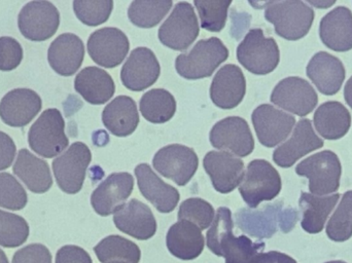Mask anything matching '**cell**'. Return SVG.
<instances>
[{
    "label": "cell",
    "mask_w": 352,
    "mask_h": 263,
    "mask_svg": "<svg viewBox=\"0 0 352 263\" xmlns=\"http://www.w3.org/2000/svg\"><path fill=\"white\" fill-rule=\"evenodd\" d=\"M265 19L274 25L275 32L287 41H298L307 35L314 21V10L300 0L265 3Z\"/></svg>",
    "instance_id": "obj_1"
},
{
    "label": "cell",
    "mask_w": 352,
    "mask_h": 263,
    "mask_svg": "<svg viewBox=\"0 0 352 263\" xmlns=\"http://www.w3.org/2000/svg\"><path fill=\"white\" fill-rule=\"evenodd\" d=\"M229 58V49L217 37L202 39L188 53L175 60V69L186 80L210 78L221 64Z\"/></svg>",
    "instance_id": "obj_2"
},
{
    "label": "cell",
    "mask_w": 352,
    "mask_h": 263,
    "mask_svg": "<svg viewBox=\"0 0 352 263\" xmlns=\"http://www.w3.org/2000/svg\"><path fill=\"white\" fill-rule=\"evenodd\" d=\"M239 63L252 73L266 76L276 69L280 61V53L276 41L266 37L262 29L248 31L237 47Z\"/></svg>",
    "instance_id": "obj_3"
},
{
    "label": "cell",
    "mask_w": 352,
    "mask_h": 263,
    "mask_svg": "<svg viewBox=\"0 0 352 263\" xmlns=\"http://www.w3.org/2000/svg\"><path fill=\"white\" fill-rule=\"evenodd\" d=\"M296 173L309 179L311 194L324 196L339 190L342 167L336 153L324 150L302 161L296 168Z\"/></svg>",
    "instance_id": "obj_4"
},
{
    "label": "cell",
    "mask_w": 352,
    "mask_h": 263,
    "mask_svg": "<svg viewBox=\"0 0 352 263\" xmlns=\"http://www.w3.org/2000/svg\"><path fill=\"white\" fill-rule=\"evenodd\" d=\"M28 143L33 151L45 159H53L69 144L65 134V122L58 109L43 111L28 133Z\"/></svg>",
    "instance_id": "obj_5"
},
{
    "label": "cell",
    "mask_w": 352,
    "mask_h": 263,
    "mask_svg": "<svg viewBox=\"0 0 352 263\" xmlns=\"http://www.w3.org/2000/svg\"><path fill=\"white\" fill-rule=\"evenodd\" d=\"M281 190V178L277 170L265 159L250 161L244 172L239 192L250 208L265 201H272Z\"/></svg>",
    "instance_id": "obj_6"
},
{
    "label": "cell",
    "mask_w": 352,
    "mask_h": 263,
    "mask_svg": "<svg viewBox=\"0 0 352 263\" xmlns=\"http://www.w3.org/2000/svg\"><path fill=\"white\" fill-rule=\"evenodd\" d=\"M91 161L92 153L82 142L74 143L63 155L54 159V175L60 190L68 194L80 192Z\"/></svg>",
    "instance_id": "obj_7"
},
{
    "label": "cell",
    "mask_w": 352,
    "mask_h": 263,
    "mask_svg": "<svg viewBox=\"0 0 352 263\" xmlns=\"http://www.w3.org/2000/svg\"><path fill=\"white\" fill-rule=\"evenodd\" d=\"M198 19L192 4L178 2L164 24L159 29V39L165 47L186 51L199 35Z\"/></svg>",
    "instance_id": "obj_8"
},
{
    "label": "cell",
    "mask_w": 352,
    "mask_h": 263,
    "mask_svg": "<svg viewBox=\"0 0 352 263\" xmlns=\"http://www.w3.org/2000/svg\"><path fill=\"white\" fill-rule=\"evenodd\" d=\"M60 12L50 1H30L21 10L19 30L31 41H45L57 32Z\"/></svg>",
    "instance_id": "obj_9"
},
{
    "label": "cell",
    "mask_w": 352,
    "mask_h": 263,
    "mask_svg": "<svg viewBox=\"0 0 352 263\" xmlns=\"http://www.w3.org/2000/svg\"><path fill=\"white\" fill-rule=\"evenodd\" d=\"M198 165V155L194 149L182 144L163 147L153 159L155 170L179 186L186 185L190 181Z\"/></svg>",
    "instance_id": "obj_10"
},
{
    "label": "cell",
    "mask_w": 352,
    "mask_h": 263,
    "mask_svg": "<svg viewBox=\"0 0 352 263\" xmlns=\"http://www.w3.org/2000/svg\"><path fill=\"white\" fill-rule=\"evenodd\" d=\"M211 145L219 150L245 157L254 151V140L245 119L230 117L215 124L209 135Z\"/></svg>",
    "instance_id": "obj_11"
},
{
    "label": "cell",
    "mask_w": 352,
    "mask_h": 263,
    "mask_svg": "<svg viewBox=\"0 0 352 263\" xmlns=\"http://www.w3.org/2000/svg\"><path fill=\"white\" fill-rule=\"evenodd\" d=\"M271 102L283 111L305 117L316 108L318 96L307 80L293 76L285 78L275 87Z\"/></svg>",
    "instance_id": "obj_12"
},
{
    "label": "cell",
    "mask_w": 352,
    "mask_h": 263,
    "mask_svg": "<svg viewBox=\"0 0 352 263\" xmlns=\"http://www.w3.org/2000/svg\"><path fill=\"white\" fill-rule=\"evenodd\" d=\"M127 35L118 28L99 29L89 37L88 53L91 59L105 68H115L125 59L129 52Z\"/></svg>",
    "instance_id": "obj_13"
},
{
    "label": "cell",
    "mask_w": 352,
    "mask_h": 263,
    "mask_svg": "<svg viewBox=\"0 0 352 263\" xmlns=\"http://www.w3.org/2000/svg\"><path fill=\"white\" fill-rule=\"evenodd\" d=\"M252 119L258 141L269 148L285 141L296 125L293 115L269 104L256 107L252 113Z\"/></svg>",
    "instance_id": "obj_14"
},
{
    "label": "cell",
    "mask_w": 352,
    "mask_h": 263,
    "mask_svg": "<svg viewBox=\"0 0 352 263\" xmlns=\"http://www.w3.org/2000/svg\"><path fill=\"white\" fill-rule=\"evenodd\" d=\"M160 74V63L154 52L148 47H138L124 64L121 80L128 90L142 92L152 87Z\"/></svg>",
    "instance_id": "obj_15"
},
{
    "label": "cell",
    "mask_w": 352,
    "mask_h": 263,
    "mask_svg": "<svg viewBox=\"0 0 352 263\" xmlns=\"http://www.w3.org/2000/svg\"><path fill=\"white\" fill-rule=\"evenodd\" d=\"M133 176L129 173H113L107 178L91 196V204L97 214L107 217L115 214L126 204L133 192Z\"/></svg>",
    "instance_id": "obj_16"
},
{
    "label": "cell",
    "mask_w": 352,
    "mask_h": 263,
    "mask_svg": "<svg viewBox=\"0 0 352 263\" xmlns=\"http://www.w3.org/2000/svg\"><path fill=\"white\" fill-rule=\"evenodd\" d=\"M205 171L213 187L221 194H230L242 182L244 163L226 151H209L203 159Z\"/></svg>",
    "instance_id": "obj_17"
},
{
    "label": "cell",
    "mask_w": 352,
    "mask_h": 263,
    "mask_svg": "<svg viewBox=\"0 0 352 263\" xmlns=\"http://www.w3.org/2000/svg\"><path fill=\"white\" fill-rule=\"evenodd\" d=\"M43 107L41 96L30 89H14L0 101V119L12 128H23L32 122Z\"/></svg>",
    "instance_id": "obj_18"
},
{
    "label": "cell",
    "mask_w": 352,
    "mask_h": 263,
    "mask_svg": "<svg viewBox=\"0 0 352 263\" xmlns=\"http://www.w3.org/2000/svg\"><path fill=\"white\" fill-rule=\"evenodd\" d=\"M324 146V140L314 132L311 122L304 119L298 122L293 135L273 153V161L281 168H291L296 161Z\"/></svg>",
    "instance_id": "obj_19"
},
{
    "label": "cell",
    "mask_w": 352,
    "mask_h": 263,
    "mask_svg": "<svg viewBox=\"0 0 352 263\" xmlns=\"http://www.w3.org/2000/svg\"><path fill=\"white\" fill-rule=\"evenodd\" d=\"M246 80L238 66L227 64L215 74L210 87V98L215 106L233 109L243 100Z\"/></svg>",
    "instance_id": "obj_20"
},
{
    "label": "cell",
    "mask_w": 352,
    "mask_h": 263,
    "mask_svg": "<svg viewBox=\"0 0 352 263\" xmlns=\"http://www.w3.org/2000/svg\"><path fill=\"white\" fill-rule=\"evenodd\" d=\"M113 222L122 233L146 241L154 237L157 221L148 205L133 198L113 215Z\"/></svg>",
    "instance_id": "obj_21"
},
{
    "label": "cell",
    "mask_w": 352,
    "mask_h": 263,
    "mask_svg": "<svg viewBox=\"0 0 352 263\" xmlns=\"http://www.w3.org/2000/svg\"><path fill=\"white\" fill-rule=\"evenodd\" d=\"M85 58V45L78 35L64 33L50 45L47 61L52 69L61 76L76 73Z\"/></svg>",
    "instance_id": "obj_22"
},
{
    "label": "cell",
    "mask_w": 352,
    "mask_h": 263,
    "mask_svg": "<svg viewBox=\"0 0 352 263\" xmlns=\"http://www.w3.org/2000/svg\"><path fill=\"white\" fill-rule=\"evenodd\" d=\"M135 176L142 196L152 203L159 212L175 211L180 198L176 188L160 179L148 163L138 165L135 168Z\"/></svg>",
    "instance_id": "obj_23"
},
{
    "label": "cell",
    "mask_w": 352,
    "mask_h": 263,
    "mask_svg": "<svg viewBox=\"0 0 352 263\" xmlns=\"http://www.w3.org/2000/svg\"><path fill=\"white\" fill-rule=\"evenodd\" d=\"M306 71L318 91L327 96H333L340 91L346 76L342 62L327 52L316 54Z\"/></svg>",
    "instance_id": "obj_24"
},
{
    "label": "cell",
    "mask_w": 352,
    "mask_h": 263,
    "mask_svg": "<svg viewBox=\"0 0 352 263\" xmlns=\"http://www.w3.org/2000/svg\"><path fill=\"white\" fill-rule=\"evenodd\" d=\"M320 36L329 49L335 52L352 49V12L345 6H338L322 18Z\"/></svg>",
    "instance_id": "obj_25"
},
{
    "label": "cell",
    "mask_w": 352,
    "mask_h": 263,
    "mask_svg": "<svg viewBox=\"0 0 352 263\" xmlns=\"http://www.w3.org/2000/svg\"><path fill=\"white\" fill-rule=\"evenodd\" d=\"M12 172L33 194H45L53 186L47 161L35 157L28 149L19 151Z\"/></svg>",
    "instance_id": "obj_26"
},
{
    "label": "cell",
    "mask_w": 352,
    "mask_h": 263,
    "mask_svg": "<svg viewBox=\"0 0 352 263\" xmlns=\"http://www.w3.org/2000/svg\"><path fill=\"white\" fill-rule=\"evenodd\" d=\"M169 252L182 260H192L204 250L202 231L190 221L180 220L169 229L166 236Z\"/></svg>",
    "instance_id": "obj_27"
},
{
    "label": "cell",
    "mask_w": 352,
    "mask_h": 263,
    "mask_svg": "<svg viewBox=\"0 0 352 263\" xmlns=\"http://www.w3.org/2000/svg\"><path fill=\"white\" fill-rule=\"evenodd\" d=\"M76 92L93 105H101L113 98L116 92L113 78L98 67H87L74 80Z\"/></svg>",
    "instance_id": "obj_28"
},
{
    "label": "cell",
    "mask_w": 352,
    "mask_h": 263,
    "mask_svg": "<svg viewBox=\"0 0 352 263\" xmlns=\"http://www.w3.org/2000/svg\"><path fill=\"white\" fill-rule=\"evenodd\" d=\"M102 122L115 136L127 137L133 134L140 124L135 101L128 96L113 99L103 111Z\"/></svg>",
    "instance_id": "obj_29"
},
{
    "label": "cell",
    "mask_w": 352,
    "mask_h": 263,
    "mask_svg": "<svg viewBox=\"0 0 352 263\" xmlns=\"http://www.w3.org/2000/svg\"><path fill=\"white\" fill-rule=\"evenodd\" d=\"M314 126L324 139L338 140L351 129V113L342 103L336 101L324 103L314 113Z\"/></svg>",
    "instance_id": "obj_30"
},
{
    "label": "cell",
    "mask_w": 352,
    "mask_h": 263,
    "mask_svg": "<svg viewBox=\"0 0 352 263\" xmlns=\"http://www.w3.org/2000/svg\"><path fill=\"white\" fill-rule=\"evenodd\" d=\"M339 198V194L330 196H316L307 192H302L300 208L303 215L301 225L304 231L308 233H320Z\"/></svg>",
    "instance_id": "obj_31"
},
{
    "label": "cell",
    "mask_w": 352,
    "mask_h": 263,
    "mask_svg": "<svg viewBox=\"0 0 352 263\" xmlns=\"http://www.w3.org/2000/svg\"><path fill=\"white\" fill-rule=\"evenodd\" d=\"M140 113L152 124H164L170 121L176 113L175 97L164 89H153L140 99Z\"/></svg>",
    "instance_id": "obj_32"
},
{
    "label": "cell",
    "mask_w": 352,
    "mask_h": 263,
    "mask_svg": "<svg viewBox=\"0 0 352 263\" xmlns=\"http://www.w3.org/2000/svg\"><path fill=\"white\" fill-rule=\"evenodd\" d=\"M94 251L99 262L102 263H138L142 258L140 247L120 236L105 238L94 248Z\"/></svg>",
    "instance_id": "obj_33"
},
{
    "label": "cell",
    "mask_w": 352,
    "mask_h": 263,
    "mask_svg": "<svg viewBox=\"0 0 352 263\" xmlns=\"http://www.w3.org/2000/svg\"><path fill=\"white\" fill-rule=\"evenodd\" d=\"M171 0L146 1L135 0L130 4L128 16L131 23L140 28H152L165 18L173 8Z\"/></svg>",
    "instance_id": "obj_34"
},
{
    "label": "cell",
    "mask_w": 352,
    "mask_h": 263,
    "mask_svg": "<svg viewBox=\"0 0 352 263\" xmlns=\"http://www.w3.org/2000/svg\"><path fill=\"white\" fill-rule=\"evenodd\" d=\"M329 239L334 242H345L352 237V190L343 194L327 227Z\"/></svg>",
    "instance_id": "obj_35"
},
{
    "label": "cell",
    "mask_w": 352,
    "mask_h": 263,
    "mask_svg": "<svg viewBox=\"0 0 352 263\" xmlns=\"http://www.w3.org/2000/svg\"><path fill=\"white\" fill-rule=\"evenodd\" d=\"M29 237V225L23 217L0 210V246L16 248Z\"/></svg>",
    "instance_id": "obj_36"
},
{
    "label": "cell",
    "mask_w": 352,
    "mask_h": 263,
    "mask_svg": "<svg viewBox=\"0 0 352 263\" xmlns=\"http://www.w3.org/2000/svg\"><path fill=\"white\" fill-rule=\"evenodd\" d=\"M201 27L210 32H221L227 22L228 10L232 1L223 0H195Z\"/></svg>",
    "instance_id": "obj_37"
},
{
    "label": "cell",
    "mask_w": 352,
    "mask_h": 263,
    "mask_svg": "<svg viewBox=\"0 0 352 263\" xmlns=\"http://www.w3.org/2000/svg\"><path fill=\"white\" fill-rule=\"evenodd\" d=\"M111 0H76L74 10L80 22L88 26H98L109 20L113 12Z\"/></svg>",
    "instance_id": "obj_38"
},
{
    "label": "cell",
    "mask_w": 352,
    "mask_h": 263,
    "mask_svg": "<svg viewBox=\"0 0 352 263\" xmlns=\"http://www.w3.org/2000/svg\"><path fill=\"white\" fill-rule=\"evenodd\" d=\"M215 217L214 209L206 201L199 198H188L182 203L178 211V220L190 221L199 229H208Z\"/></svg>",
    "instance_id": "obj_39"
},
{
    "label": "cell",
    "mask_w": 352,
    "mask_h": 263,
    "mask_svg": "<svg viewBox=\"0 0 352 263\" xmlns=\"http://www.w3.org/2000/svg\"><path fill=\"white\" fill-rule=\"evenodd\" d=\"M28 196L20 182L10 173H0V207L20 211L26 207Z\"/></svg>",
    "instance_id": "obj_40"
},
{
    "label": "cell",
    "mask_w": 352,
    "mask_h": 263,
    "mask_svg": "<svg viewBox=\"0 0 352 263\" xmlns=\"http://www.w3.org/2000/svg\"><path fill=\"white\" fill-rule=\"evenodd\" d=\"M24 53L22 45L10 36L0 37V70L12 71L20 66Z\"/></svg>",
    "instance_id": "obj_41"
},
{
    "label": "cell",
    "mask_w": 352,
    "mask_h": 263,
    "mask_svg": "<svg viewBox=\"0 0 352 263\" xmlns=\"http://www.w3.org/2000/svg\"><path fill=\"white\" fill-rule=\"evenodd\" d=\"M12 263H52V254L41 244H31L14 254Z\"/></svg>",
    "instance_id": "obj_42"
},
{
    "label": "cell",
    "mask_w": 352,
    "mask_h": 263,
    "mask_svg": "<svg viewBox=\"0 0 352 263\" xmlns=\"http://www.w3.org/2000/svg\"><path fill=\"white\" fill-rule=\"evenodd\" d=\"M56 263H93L88 252L78 246L62 247L56 255Z\"/></svg>",
    "instance_id": "obj_43"
},
{
    "label": "cell",
    "mask_w": 352,
    "mask_h": 263,
    "mask_svg": "<svg viewBox=\"0 0 352 263\" xmlns=\"http://www.w3.org/2000/svg\"><path fill=\"white\" fill-rule=\"evenodd\" d=\"M16 151L14 140L6 133L0 132V171L8 169L12 165Z\"/></svg>",
    "instance_id": "obj_44"
},
{
    "label": "cell",
    "mask_w": 352,
    "mask_h": 263,
    "mask_svg": "<svg viewBox=\"0 0 352 263\" xmlns=\"http://www.w3.org/2000/svg\"><path fill=\"white\" fill-rule=\"evenodd\" d=\"M254 263H298L291 256L281 252H260L254 258Z\"/></svg>",
    "instance_id": "obj_45"
},
{
    "label": "cell",
    "mask_w": 352,
    "mask_h": 263,
    "mask_svg": "<svg viewBox=\"0 0 352 263\" xmlns=\"http://www.w3.org/2000/svg\"><path fill=\"white\" fill-rule=\"evenodd\" d=\"M344 98L345 100H346L347 104H349L352 108V76L349 78L346 84H345Z\"/></svg>",
    "instance_id": "obj_46"
},
{
    "label": "cell",
    "mask_w": 352,
    "mask_h": 263,
    "mask_svg": "<svg viewBox=\"0 0 352 263\" xmlns=\"http://www.w3.org/2000/svg\"><path fill=\"white\" fill-rule=\"evenodd\" d=\"M336 3V1H320V0H318V1H314V0H308L307 4H311L312 6H316V8H330V6L334 5V4Z\"/></svg>",
    "instance_id": "obj_47"
},
{
    "label": "cell",
    "mask_w": 352,
    "mask_h": 263,
    "mask_svg": "<svg viewBox=\"0 0 352 263\" xmlns=\"http://www.w3.org/2000/svg\"><path fill=\"white\" fill-rule=\"evenodd\" d=\"M0 263H8V256L0 249Z\"/></svg>",
    "instance_id": "obj_48"
},
{
    "label": "cell",
    "mask_w": 352,
    "mask_h": 263,
    "mask_svg": "<svg viewBox=\"0 0 352 263\" xmlns=\"http://www.w3.org/2000/svg\"><path fill=\"white\" fill-rule=\"evenodd\" d=\"M326 263H346V262H341V260H335V262H326Z\"/></svg>",
    "instance_id": "obj_49"
},
{
    "label": "cell",
    "mask_w": 352,
    "mask_h": 263,
    "mask_svg": "<svg viewBox=\"0 0 352 263\" xmlns=\"http://www.w3.org/2000/svg\"><path fill=\"white\" fill-rule=\"evenodd\" d=\"M111 263H128V262H111Z\"/></svg>",
    "instance_id": "obj_50"
}]
</instances>
